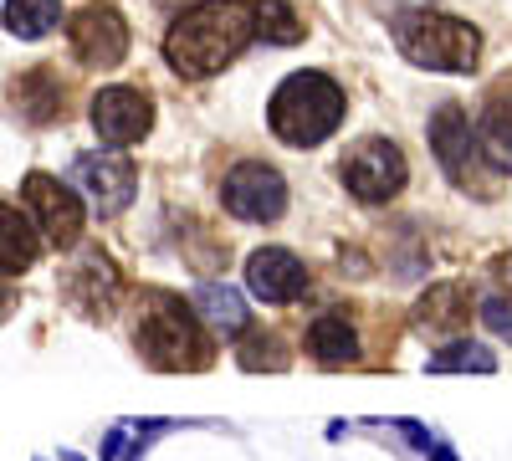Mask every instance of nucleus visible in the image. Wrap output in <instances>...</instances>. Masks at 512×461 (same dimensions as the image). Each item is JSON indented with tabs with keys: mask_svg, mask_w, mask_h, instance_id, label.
I'll use <instances>...</instances> for the list:
<instances>
[{
	"mask_svg": "<svg viewBox=\"0 0 512 461\" xmlns=\"http://www.w3.org/2000/svg\"><path fill=\"white\" fill-rule=\"evenodd\" d=\"M267 123L282 144L313 149L344 123V88L323 72H292L267 103Z\"/></svg>",
	"mask_w": 512,
	"mask_h": 461,
	"instance_id": "3",
	"label": "nucleus"
},
{
	"mask_svg": "<svg viewBox=\"0 0 512 461\" xmlns=\"http://www.w3.org/2000/svg\"><path fill=\"white\" fill-rule=\"evenodd\" d=\"M477 144L497 175H512V98H507V88H497L487 98V108L477 118Z\"/></svg>",
	"mask_w": 512,
	"mask_h": 461,
	"instance_id": "18",
	"label": "nucleus"
},
{
	"mask_svg": "<svg viewBox=\"0 0 512 461\" xmlns=\"http://www.w3.org/2000/svg\"><path fill=\"white\" fill-rule=\"evenodd\" d=\"M395 426H400V431L410 436V446H420L425 456H431V446H436V436H431V431H425L420 421H395Z\"/></svg>",
	"mask_w": 512,
	"mask_h": 461,
	"instance_id": "25",
	"label": "nucleus"
},
{
	"mask_svg": "<svg viewBox=\"0 0 512 461\" xmlns=\"http://www.w3.org/2000/svg\"><path fill=\"white\" fill-rule=\"evenodd\" d=\"M246 292L262 298L267 308H287L308 292V267L287 246H262L246 257Z\"/></svg>",
	"mask_w": 512,
	"mask_h": 461,
	"instance_id": "13",
	"label": "nucleus"
},
{
	"mask_svg": "<svg viewBox=\"0 0 512 461\" xmlns=\"http://www.w3.org/2000/svg\"><path fill=\"white\" fill-rule=\"evenodd\" d=\"M36 251H41V231H36V221H26L16 205L6 200V205H0V267H6V277L31 272Z\"/></svg>",
	"mask_w": 512,
	"mask_h": 461,
	"instance_id": "19",
	"label": "nucleus"
},
{
	"mask_svg": "<svg viewBox=\"0 0 512 461\" xmlns=\"http://www.w3.org/2000/svg\"><path fill=\"white\" fill-rule=\"evenodd\" d=\"M482 323L492 333H502V339H512V298H502V292H497V298H487L482 303Z\"/></svg>",
	"mask_w": 512,
	"mask_h": 461,
	"instance_id": "24",
	"label": "nucleus"
},
{
	"mask_svg": "<svg viewBox=\"0 0 512 461\" xmlns=\"http://www.w3.org/2000/svg\"><path fill=\"white\" fill-rule=\"evenodd\" d=\"M236 364L246 369V374H262V369H287V354H282V339L277 333H267V328H246L241 339H236Z\"/></svg>",
	"mask_w": 512,
	"mask_h": 461,
	"instance_id": "23",
	"label": "nucleus"
},
{
	"mask_svg": "<svg viewBox=\"0 0 512 461\" xmlns=\"http://www.w3.org/2000/svg\"><path fill=\"white\" fill-rule=\"evenodd\" d=\"M308 354L323 364V369H344V364H354L359 359V333H354V323L344 318V313H318L313 323H308Z\"/></svg>",
	"mask_w": 512,
	"mask_h": 461,
	"instance_id": "16",
	"label": "nucleus"
},
{
	"mask_svg": "<svg viewBox=\"0 0 512 461\" xmlns=\"http://www.w3.org/2000/svg\"><path fill=\"white\" fill-rule=\"evenodd\" d=\"M256 41L251 0H200L164 31V62L180 77H216Z\"/></svg>",
	"mask_w": 512,
	"mask_h": 461,
	"instance_id": "1",
	"label": "nucleus"
},
{
	"mask_svg": "<svg viewBox=\"0 0 512 461\" xmlns=\"http://www.w3.org/2000/svg\"><path fill=\"white\" fill-rule=\"evenodd\" d=\"M67 185L93 205V216H123L134 205L139 175H134V159L118 154V149H88L72 159V175Z\"/></svg>",
	"mask_w": 512,
	"mask_h": 461,
	"instance_id": "6",
	"label": "nucleus"
},
{
	"mask_svg": "<svg viewBox=\"0 0 512 461\" xmlns=\"http://www.w3.org/2000/svg\"><path fill=\"white\" fill-rule=\"evenodd\" d=\"M62 21V0H6V31L21 41H41Z\"/></svg>",
	"mask_w": 512,
	"mask_h": 461,
	"instance_id": "21",
	"label": "nucleus"
},
{
	"mask_svg": "<svg viewBox=\"0 0 512 461\" xmlns=\"http://www.w3.org/2000/svg\"><path fill=\"white\" fill-rule=\"evenodd\" d=\"M395 52L425 72H472L482 57V31L441 11H400L390 21Z\"/></svg>",
	"mask_w": 512,
	"mask_h": 461,
	"instance_id": "4",
	"label": "nucleus"
},
{
	"mask_svg": "<svg viewBox=\"0 0 512 461\" xmlns=\"http://www.w3.org/2000/svg\"><path fill=\"white\" fill-rule=\"evenodd\" d=\"M221 205L236 221H256L267 226L287 211V180L262 159H241L236 170L221 180Z\"/></svg>",
	"mask_w": 512,
	"mask_h": 461,
	"instance_id": "9",
	"label": "nucleus"
},
{
	"mask_svg": "<svg viewBox=\"0 0 512 461\" xmlns=\"http://www.w3.org/2000/svg\"><path fill=\"white\" fill-rule=\"evenodd\" d=\"M21 200L31 205V221L41 231V241L57 246V251H72L82 241V195L52 175H26L21 180Z\"/></svg>",
	"mask_w": 512,
	"mask_h": 461,
	"instance_id": "8",
	"label": "nucleus"
},
{
	"mask_svg": "<svg viewBox=\"0 0 512 461\" xmlns=\"http://www.w3.org/2000/svg\"><path fill=\"white\" fill-rule=\"evenodd\" d=\"M502 277H507V287H512V257H507V262H502Z\"/></svg>",
	"mask_w": 512,
	"mask_h": 461,
	"instance_id": "27",
	"label": "nucleus"
},
{
	"mask_svg": "<svg viewBox=\"0 0 512 461\" xmlns=\"http://www.w3.org/2000/svg\"><path fill=\"white\" fill-rule=\"evenodd\" d=\"M139 354L149 369H164V374H195V369H210L216 359V344L205 333V318L195 313V303L175 298V292H144V318H139Z\"/></svg>",
	"mask_w": 512,
	"mask_h": 461,
	"instance_id": "2",
	"label": "nucleus"
},
{
	"mask_svg": "<svg viewBox=\"0 0 512 461\" xmlns=\"http://www.w3.org/2000/svg\"><path fill=\"white\" fill-rule=\"evenodd\" d=\"M190 303H195V313L216 328V333H226V339H241V333L251 328V313H246V298L236 287H226V282H200L195 292H190Z\"/></svg>",
	"mask_w": 512,
	"mask_h": 461,
	"instance_id": "17",
	"label": "nucleus"
},
{
	"mask_svg": "<svg viewBox=\"0 0 512 461\" xmlns=\"http://www.w3.org/2000/svg\"><path fill=\"white\" fill-rule=\"evenodd\" d=\"M251 11H256V36L272 41V47H297L308 36V26L297 21L287 0H251Z\"/></svg>",
	"mask_w": 512,
	"mask_h": 461,
	"instance_id": "20",
	"label": "nucleus"
},
{
	"mask_svg": "<svg viewBox=\"0 0 512 461\" xmlns=\"http://www.w3.org/2000/svg\"><path fill=\"white\" fill-rule=\"evenodd\" d=\"M338 175H344L349 195L364 200V205H379V200H395L405 190V154L395 139H359L344 164H338Z\"/></svg>",
	"mask_w": 512,
	"mask_h": 461,
	"instance_id": "7",
	"label": "nucleus"
},
{
	"mask_svg": "<svg viewBox=\"0 0 512 461\" xmlns=\"http://www.w3.org/2000/svg\"><path fill=\"white\" fill-rule=\"evenodd\" d=\"M88 118H93V129H98L103 144L123 149V144L149 139V129H154V103H149V93L128 88V82H113V88L93 93V113H88Z\"/></svg>",
	"mask_w": 512,
	"mask_h": 461,
	"instance_id": "12",
	"label": "nucleus"
},
{
	"mask_svg": "<svg viewBox=\"0 0 512 461\" xmlns=\"http://www.w3.org/2000/svg\"><path fill=\"white\" fill-rule=\"evenodd\" d=\"M62 298H67L82 318L108 323V318L118 313V303H123V277H118V267L103 257L98 246H82L77 262H72L67 277H62Z\"/></svg>",
	"mask_w": 512,
	"mask_h": 461,
	"instance_id": "10",
	"label": "nucleus"
},
{
	"mask_svg": "<svg viewBox=\"0 0 512 461\" xmlns=\"http://www.w3.org/2000/svg\"><path fill=\"white\" fill-rule=\"evenodd\" d=\"M410 323L425 339H461V333L472 328V287L466 282H436L431 292H420Z\"/></svg>",
	"mask_w": 512,
	"mask_h": 461,
	"instance_id": "14",
	"label": "nucleus"
},
{
	"mask_svg": "<svg viewBox=\"0 0 512 461\" xmlns=\"http://www.w3.org/2000/svg\"><path fill=\"white\" fill-rule=\"evenodd\" d=\"M492 369H497V354L487 344H466V339L425 359V374H492Z\"/></svg>",
	"mask_w": 512,
	"mask_h": 461,
	"instance_id": "22",
	"label": "nucleus"
},
{
	"mask_svg": "<svg viewBox=\"0 0 512 461\" xmlns=\"http://www.w3.org/2000/svg\"><path fill=\"white\" fill-rule=\"evenodd\" d=\"M67 461H72V456H67Z\"/></svg>",
	"mask_w": 512,
	"mask_h": 461,
	"instance_id": "28",
	"label": "nucleus"
},
{
	"mask_svg": "<svg viewBox=\"0 0 512 461\" xmlns=\"http://www.w3.org/2000/svg\"><path fill=\"white\" fill-rule=\"evenodd\" d=\"M118 451H123V431H108V441H103V461H118Z\"/></svg>",
	"mask_w": 512,
	"mask_h": 461,
	"instance_id": "26",
	"label": "nucleus"
},
{
	"mask_svg": "<svg viewBox=\"0 0 512 461\" xmlns=\"http://www.w3.org/2000/svg\"><path fill=\"white\" fill-rule=\"evenodd\" d=\"M11 103H16V113L26 123H52L62 113V103H67V88L57 82L52 67H31L26 77L11 82Z\"/></svg>",
	"mask_w": 512,
	"mask_h": 461,
	"instance_id": "15",
	"label": "nucleus"
},
{
	"mask_svg": "<svg viewBox=\"0 0 512 461\" xmlns=\"http://www.w3.org/2000/svg\"><path fill=\"white\" fill-rule=\"evenodd\" d=\"M67 41H72V57L82 67H118L128 57V21L118 6L108 0H93L67 21Z\"/></svg>",
	"mask_w": 512,
	"mask_h": 461,
	"instance_id": "11",
	"label": "nucleus"
},
{
	"mask_svg": "<svg viewBox=\"0 0 512 461\" xmlns=\"http://www.w3.org/2000/svg\"><path fill=\"white\" fill-rule=\"evenodd\" d=\"M425 139H431V154H436V164L446 170V180L461 190V195H492V164H487V154H482V144H477V134H472V118H466V108L461 103H441L436 108V118L425 123Z\"/></svg>",
	"mask_w": 512,
	"mask_h": 461,
	"instance_id": "5",
	"label": "nucleus"
}]
</instances>
